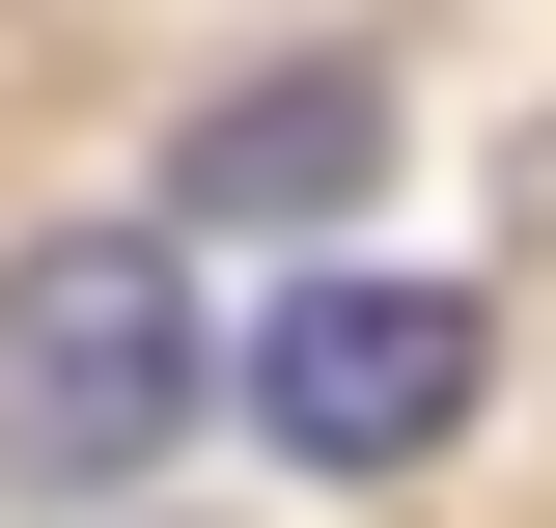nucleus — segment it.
<instances>
[{
    "mask_svg": "<svg viewBox=\"0 0 556 528\" xmlns=\"http://www.w3.org/2000/svg\"><path fill=\"white\" fill-rule=\"evenodd\" d=\"M167 417H195V251L167 223H56L0 278V473L112 501V473H167Z\"/></svg>",
    "mask_w": 556,
    "mask_h": 528,
    "instance_id": "obj_1",
    "label": "nucleus"
},
{
    "mask_svg": "<svg viewBox=\"0 0 556 528\" xmlns=\"http://www.w3.org/2000/svg\"><path fill=\"white\" fill-rule=\"evenodd\" d=\"M251 417H278V473H417L473 417V306H445V278H306V306L251 334Z\"/></svg>",
    "mask_w": 556,
    "mask_h": 528,
    "instance_id": "obj_2",
    "label": "nucleus"
},
{
    "mask_svg": "<svg viewBox=\"0 0 556 528\" xmlns=\"http://www.w3.org/2000/svg\"><path fill=\"white\" fill-rule=\"evenodd\" d=\"M362 167H390V84L278 56V84H223V112L167 139V223H362Z\"/></svg>",
    "mask_w": 556,
    "mask_h": 528,
    "instance_id": "obj_3",
    "label": "nucleus"
}]
</instances>
